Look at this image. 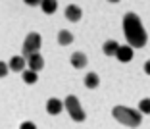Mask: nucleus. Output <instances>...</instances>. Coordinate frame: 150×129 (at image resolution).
<instances>
[{
	"label": "nucleus",
	"instance_id": "obj_13",
	"mask_svg": "<svg viewBox=\"0 0 150 129\" xmlns=\"http://www.w3.org/2000/svg\"><path fill=\"white\" fill-rule=\"evenodd\" d=\"M58 43H60L62 46L71 45V43H73V35H71L69 31H66V29H62V31L58 33Z\"/></svg>",
	"mask_w": 150,
	"mask_h": 129
},
{
	"label": "nucleus",
	"instance_id": "obj_14",
	"mask_svg": "<svg viewBox=\"0 0 150 129\" xmlns=\"http://www.w3.org/2000/svg\"><path fill=\"white\" fill-rule=\"evenodd\" d=\"M21 77H23V81H25L27 85H35L37 81H39V75H37V71H33V69H25V71H21Z\"/></svg>",
	"mask_w": 150,
	"mask_h": 129
},
{
	"label": "nucleus",
	"instance_id": "obj_15",
	"mask_svg": "<svg viewBox=\"0 0 150 129\" xmlns=\"http://www.w3.org/2000/svg\"><path fill=\"white\" fill-rule=\"evenodd\" d=\"M40 8H42L44 13H54L58 8V0H42L40 2Z\"/></svg>",
	"mask_w": 150,
	"mask_h": 129
},
{
	"label": "nucleus",
	"instance_id": "obj_1",
	"mask_svg": "<svg viewBox=\"0 0 150 129\" xmlns=\"http://www.w3.org/2000/svg\"><path fill=\"white\" fill-rule=\"evenodd\" d=\"M123 33L129 46H133V48H142L148 40V35L142 27L141 18L135 12H127L123 16Z\"/></svg>",
	"mask_w": 150,
	"mask_h": 129
},
{
	"label": "nucleus",
	"instance_id": "obj_12",
	"mask_svg": "<svg viewBox=\"0 0 150 129\" xmlns=\"http://www.w3.org/2000/svg\"><path fill=\"white\" fill-rule=\"evenodd\" d=\"M98 85H100V77H98L94 71H91V73L85 75V87H87V89H96Z\"/></svg>",
	"mask_w": 150,
	"mask_h": 129
},
{
	"label": "nucleus",
	"instance_id": "obj_2",
	"mask_svg": "<svg viewBox=\"0 0 150 129\" xmlns=\"http://www.w3.org/2000/svg\"><path fill=\"white\" fill-rule=\"evenodd\" d=\"M112 116L119 121V123L127 125V127H139L142 121V114L139 110H133L127 106H115L112 110Z\"/></svg>",
	"mask_w": 150,
	"mask_h": 129
},
{
	"label": "nucleus",
	"instance_id": "obj_10",
	"mask_svg": "<svg viewBox=\"0 0 150 129\" xmlns=\"http://www.w3.org/2000/svg\"><path fill=\"white\" fill-rule=\"evenodd\" d=\"M69 62H71V66H73V67L81 69V67L87 66L88 60H87V56H85L83 52H73V54H71V60H69Z\"/></svg>",
	"mask_w": 150,
	"mask_h": 129
},
{
	"label": "nucleus",
	"instance_id": "obj_5",
	"mask_svg": "<svg viewBox=\"0 0 150 129\" xmlns=\"http://www.w3.org/2000/svg\"><path fill=\"white\" fill-rule=\"evenodd\" d=\"M25 60H27V67H29V69H33V71H37V73H39V71L44 67V58L40 56L39 52L31 54V56H27Z\"/></svg>",
	"mask_w": 150,
	"mask_h": 129
},
{
	"label": "nucleus",
	"instance_id": "obj_3",
	"mask_svg": "<svg viewBox=\"0 0 150 129\" xmlns=\"http://www.w3.org/2000/svg\"><path fill=\"white\" fill-rule=\"evenodd\" d=\"M64 106H66L67 114L71 116V120H73V121H83L85 118H87V114L83 112V108H81V104H79V98L73 96V94L66 96V102H64Z\"/></svg>",
	"mask_w": 150,
	"mask_h": 129
},
{
	"label": "nucleus",
	"instance_id": "obj_11",
	"mask_svg": "<svg viewBox=\"0 0 150 129\" xmlns=\"http://www.w3.org/2000/svg\"><path fill=\"white\" fill-rule=\"evenodd\" d=\"M117 50H119V45L115 40H106V43L102 45V52L106 54V56H115Z\"/></svg>",
	"mask_w": 150,
	"mask_h": 129
},
{
	"label": "nucleus",
	"instance_id": "obj_7",
	"mask_svg": "<svg viewBox=\"0 0 150 129\" xmlns=\"http://www.w3.org/2000/svg\"><path fill=\"white\" fill-rule=\"evenodd\" d=\"M62 110H64L62 100H58V98H48V100H46V112H48L50 116H58Z\"/></svg>",
	"mask_w": 150,
	"mask_h": 129
},
{
	"label": "nucleus",
	"instance_id": "obj_6",
	"mask_svg": "<svg viewBox=\"0 0 150 129\" xmlns=\"http://www.w3.org/2000/svg\"><path fill=\"white\" fill-rule=\"evenodd\" d=\"M133 46H129V45H123V46H119V50H117V54H115V58L119 60V62H123V64H127V62H131L133 60Z\"/></svg>",
	"mask_w": 150,
	"mask_h": 129
},
{
	"label": "nucleus",
	"instance_id": "obj_16",
	"mask_svg": "<svg viewBox=\"0 0 150 129\" xmlns=\"http://www.w3.org/2000/svg\"><path fill=\"white\" fill-rule=\"evenodd\" d=\"M139 112L141 114H150V98H142L139 102Z\"/></svg>",
	"mask_w": 150,
	"mask_h": 129
},
{
	"label": "nucleus",
	"instance_id": "obj_20",
	"mask_svg": "<svg viewBox=\"0 0 150 129\" xmlns=\"http://www.w3.org/2000/svg\"><path fill=\"white\" fill-rule=\"evenodd\" d=\"M144 73H146V75H150V60H148V62H144Z\"/></svg>",
	"mask_w": 150,
	"mask_h": 129
},
{
	"label": "nucleus",
	"instance_id": "obj_9",
	"mask_svg": "<svg viewBox=\"0 0 150 129\" xmlns=\"http://www.w3.org/2000/svg\"><path fill=\"white\" fill-rule=\"evenodd\" d=\"M81 16H83V10H81L77 4H69L66 8V18L69 19V21H79Z\"/></svg>",
	"mask_w": 150,
	"mask_h": 129
},
{
	"label": "nucleus",
	"instance_id": "obj_21",
	"mask_svg": "<svg viewBox=\"0 0 150 129\" xmlns=\"http://www.w3.org/2000/svg\"><path fill=\"white\" fill-rule=\"evenodd\" d=\"M108 2H112V4H115V2H119V0H108Z\"/></svg>",
	"mask_w": 150,
	"mask_h": 129
},
{
	"label": "nucleus",
	"instance_id": "obj_18",
	"mask_svg": "<svg viewBox=\"0 0 150 129\" xmlns=\"http://www.w3.org/2000/svg\"><path fill=\"white\" fill-rule=\"evenodd\" d=\"M19 129H37V125L33 123V121H23V123L19 125Z\"/></svg>",
	"mask_w": 150,
	"mask_h": 129
},
{
	"label": "nucleus",
	"instance_id": "obj_8",
	"mask_svg": "<svg viewBox=\"0 0 150 129\" xmlns=\"http://www.w3.org/2000/svg\"><path fill=\"white\" fill-rule=\"evenodd\" d=\"M8 66H10V69L12 71H25V66H27V60L23 58V56H12L10 58V62H8Z\"/></svg>",
	"mask_w": 150,
	"mask_h": 129
},
{
	"label": "nucleus",
	"instance_id": "obj_19",
	"mask_svg": "<svg viewBox=\"0 0 150 129\" xmlns=\"http://www.w3.org/2000/svg\"><path fill=\"white\" fill-rule=\"evenodd\" d=\"M23 2H25L27 6H40V2H42V0H23Z\"/></svg>",
	"mask_w": 150,
	"mask_h": 129
},
{
	"label": "nucleus",
	"instance_id": "obj_4",
	"mask_svg": "<svg viewBox=\"0 0 150 129\" xmlns=\"http://www.w3.org/2000/svg\"><path fill=\"white\" fill-rule=\"evenodd\" d=\"M40 45H42V39H40L39 33H29L25 37V43H23V50H21V56L27 58V56H31V54L39 52L40 50Z\"/></svg>",
	"mask_w": 150,
	"mask_h": 129
},
{
	"label": "nucleus",
	"instance_id": "obj_17",
	"mask_svg": "<svg viewBox=\"0 0 150 129\" xmlns=\"http://www.w3.org/2000/svg\"><path fill=\"white\" fill-rule=\"evenodd\" d=\"M8 71H10V66L6 62H0V77H6Z\"/></svg>",
	"mask_w": 150,
	"mask_h": 129
}]
</instances>
